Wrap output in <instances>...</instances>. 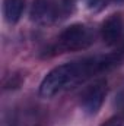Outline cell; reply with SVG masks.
<instances>
[{
    "instance_id": "4",
    "label": "cell",
    "mask_w": 124,
    "mask_h": 126,
    "mask_svg": "<svg viewBox=\"0 0 124 126\" xmlns=\"http://www.w3.org/2000/svg\"><path fill=\"white\" fill-rule=\"evenodd\" d=\"M124 31V21L123 16L115 13V15H111L104 24H102V28H101V37L104 40L105 44L108 46H112L115 43L120 41L121 35Z\"/></svg>"
},
{
    "instance_id": "5",
    "label": "cell",
    "mask_w": 124,
    "mask_h": 126,
    "mask_svg": "<svg viewBox=\"0 0 124 126\" xmlns=\"http://www.w3.org/2000/svg\"><path fill=\"white\" fill-rule=\"evenodd\" d=\"M62 6H56L53 1L50 0H37L34 3V9H32V18L37 22L41 24H48L56 21L59 16V10Z\"/></svg>"
},
{
    "instance_id": "7",
    "label": "cell",
    "mask_w": 124,
    "mask_h": 126,
    "mask_svg": "<svg viewBox=\"0 0 124 126\" xmlns=\"http://www.w3.org/2000/svg\"><path fill=\"white\" fill-rule=\"evenodd\" d=\"M104 126H123V122L121 120H110L107 125H104Z\"/></svg>"
},
{
    "instance_id": "3",
    "label": "cell",
    "mask_w": 124,
    "mask_h": 126,
    "mask_svg": "<svg viewBox=\"0 0 124 126\" xmlns=\"http://www.w3.org/2000/svg\"><path fill=\"white\" fill-rule=\"evenodd\" d=\"M107 95V84L105 81H98L91 85L82 95V107L88 114H95L101 109L104 98Z\"/></svg>"
},
{
    "instance_id": "6",
    "label": "cell",
    "mask_w": 124,
    "mask_h": 126,
    "mask_svg": "<svg viewBox=\"0 0 124 126\" xmlns=\"http://www.w3.org/2000/svg\"><path fill=\"white\" fill-rule=\"evenodd\" d=\"M25 7V0H4L3 1V13L9 24H16Z\"/></svg>"
},
{
    "instance_id": "1",
    "label": "cell",
    "mask_w": 124,
    "mask_h": 126,
    "mask_svg": "<svg viewBox=\"0 0 124 126\" xmlns=\"http://www.w3.org/2000/svg\"><path fill=\"white\" fill-rule=\"evenodd\" d=\"M112 63L114 57H93L57 66L51 72H48L47 76L42 79L39 85V94L50 98L69 87H73L85 81L91 75L108 67Z\"/></svg>"
},
{
    "instance_id": "2",
    "label": "cell",
    "mask_w": 124,
    "mask_h": 126,
    "mask_svg": "<svg viewBox=\"0 0 124 126\" xmlns=\"http://www.w3.org/2000/svg\"><path fill=\"white\" fill-rule=\"evenodd\" d=\"M93 41L92 32L86 25L73 24L67 27L57 38V46L64 51H77L88 48Z\"/></svg>"
},
{
    "instance_id": "8",
    "label": "cell",
    "mask_w": 124,
    "mask_h": 126,
    "mask_svg": "<svg viewBox=\"0 0 124 126\" xmlns=\"http://www.w3.org/2000/svg\"><path fill=\"white\" fill-rule=\"evenodd\" d=\"M112 1H114V3H121L123 0H112Z\"/></svg>"
}]
</instances>
